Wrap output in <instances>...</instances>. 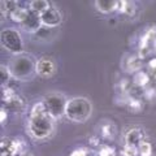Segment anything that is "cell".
<instances>
[{"mask_svg": "<svg viewBox=\"0 0 156 156\" xmlns=\"http://www.w3.org/2000/svg\"><path fill=\"white\" fill-rule=\"evenodd\" d=\"M90 151L86 148H77L70 154V156H90Z\"/></svg>", "mask_w": 156, "mask_h": 156, "instance_id": "cell-23", "label": "cell"}, {"mask_svg": "<svg viewBox=\"0 0 156 156\" xmlns=\"http://www.w3.org/2000/svg\"><path fill=\"white\" fill-rule=\"evenodd\" d=\"M8 68L11 70L12 78L17 81L31 80V77L37 73V62L33 60L31 56L25 53L14 56L8 64Z\"/></svg>", "mask_w": 156, "mask_h": 156, "instance_id": "cell-2", "label": "cell"}, {"mask_svg": "<svg viewBox=\"0 0 156 156\" xmlns=\"http://www.w3.org/2000/svg\"><path fill=\"white\" fill-rule=\"evenodd\" d=\"M92 113V104L89 99L82 96H76L68 100L65 116L68 120L73 121V122H86L91 117Z\"/></svg>", "mask_w": 156, "mask_h": 156, "instance_id": "cell-3", "label": "cell"}, {"mask_svg": "<svg viewBox=\"0 0 156 156\" xmlns=\"http://www.w3.org/2000/svg\"><path fill=\"white\" fill-rule=\"evenodd\" d=\"M0 43L2 46L13 55H21L23 52V41L17 29L7 27L0 33Z\"/></svg>", "mask_w": 156, "mask_h": 156, "instance_id": "cell-5", "label": "cell"}, {"mask_svg": "<svg viewBox=\"0 0 156 156\" xmlns=\"http://www.w3.org/2000/svg\"><path fill=\"white\" fill-rule=\"evenodd\" d=\"M95 7L101 13H111L119 8V2L117 0H96Z\"/></svg>", "mask_w": 156, "mask_h": 156, "instance_id": "cell-11", "label": "cell"}, {"mask_svg": "<svg viewBox=\"0 0 156 156\" xmlns=\"http://www.w3.org/2000/svg\"><path fill=\"white\" fill-rule=\"evenodd\" d=\"M0 73H2V86L7 85L12 78V74H11V70H9L8 65H2L0 66Z\"/></svg>", "mask_w": 156, "mask_h": 156, "instance_id": "cell-19", "label": "cell"}, {"mask_svg": "<svg viewBox=\"0 0 156 156\" xmlns=\"http://www.w3.org/2000/svg\"><path fill=\"white\" fill-rule=\"evenodd\" d=\"M143 142V131L140 129H130L128 133L125 134V144L131 146V147H136Z\"/></svg>", "mask_w": 156, "mask_h": 156, "instance_id": "cell-10", "label": "cell"}, {"mask_svg": "<svg viewBox=\"0 0 156 156\" xmlns=\"http://www.w3.org/2000/svg\"><path fill=\"white\" fill-rule=\"evenodd\" d=\"M148 69L151 72V76H154L156 78V58H152V60L148 62Z\"/></svg>", "mask_w": 156, "mask_h": 156, "instance_id": "cell-24", "label": "cell"}, {"mask_svg": "<svg viewBox=\"0 0 156 156\" xmlns=\"http://www.w3.org/2000/svg\"><path fill=\"white\" fill-rule=\"evenodd\" d=\"M138 155V148L136 147H131V146H126L121 151V156H136Z\"/></svg>", "mask_w": 156, "mask_h": 156, "instance_id": "cell-21", "label": "cell"}, {"mask_svg": "<svg viewBox=\"0 0 156 156\" xmlns=\"http://www.w3.org/2000/svg\"><path fill=\"white\" fill-rule=\"evenodd\" d=\"M42 101L46 107L48 115H50L53 120L61 119L62 116H65L68 100L60 92H50V94L44 95Z\"/></svg>", "mask_w": 156, "mask_h": 156, "instance_id": "cell-4", "label": "cell"}, {"mask_svg": "<svg viewBox=\"0 0 156 156\" xmlns=\"http://www.w3.org/2000/svg\"><path fill=\"white\" fill-rule=\"evenodd\" d=\"M20 156H33L30 152H29V151H26V152L25 154H22V155H20Z\"/></svg>", "mask_w": 156, "mask_h": 156, "instance_id": "cell-26", "label": "cell"}, {"mask_svg": "<svg viewBox=\"0 0 156 156\" xmlns=\"http://www.w3.org/2000/svg\"><path fill=\"white\" fill-rule=\"evenodd\" d=\"M150 83V74L146 73L143 70H139L135 73L134 76V85L136 87H140V89H144L147 87V85Z\"/></svg>", "mask_w": 156, "mask_h": 156, "instance_id": "cell-14", "label": "cell"}, {"mask_svg": "<svg viewBox=\"0 0 156 156\" xmlns=\"http://www.w3.org/2000/svg\"><path fill=\"white\" fill-rule=\"evenodd\" d=\"M0 116H2V124L4 125V122H7V112H5V108L2 107V109H0Z\"/></svg>", "mask_w": 156, "mask_h": 156, "instance_id": "cell-25", "label": "cell"}, {"mask_svg": "<svg viewBox=\"0 0 156 156\" xmlns=\"http://www.w3.org/2000/svg\"><path fill=\"white\" fill-rule=\"evenodd\" d=\"M27 14H29V9L26 8H22V7H18L16 11H14L12 14H11V20L14 22H17V23H21L25 21L26 17H27Z\"/></svg>", "mask_w": 156, "mask_h": 156, "instance_id": "cell-16", "label": "cell"}, {"mask_svg": "<svg viewBox=\"0 0 156 156\" xmlns=\"http://www.w3.org/2000/svg\"><path fill=\"white\" fill-rule=\"evenodd\" d=\"M155 51H156V42H155Z\"/></svg>", "mask_w": 156, "mask_h": 156, "instance_id": "cell-27", "label": "cell"}, {"mask_svg": "<svg viewBox=\"0 0 156 156\" xmlns=\"http://www.w3.org/2000/svg\"><path fill=\"white\" fill-rule=\"evenodd\" d=\"M48 8H51V5H50V2H47V0H33L29 4V9L31 12L39 14V16L42 13H44Z\"/></svg>", "mask_w": 156, "mask_h": 156, "instance_id": "cell-13", "label": "cell"}, {"mask_svg": "<svg viewBox=\"0 0 156 156\" xmlns=\"http://www.w3.org/2000/svg\"><path fill=\"white\" fill-rule=\"evenodd\" d=\"M21 26H22V29H25L26 31L35 34V33L39 30V29L43 26V25H42L41 16H39V14H37V13H34V12H31L30 9H29L27 17H26L25 21L21 23Z\"/></svg>", "mask_w": 156, "mask_h": 156, "instance_id": "cell-9", "label": "cell"}, {"mask_svg": "<svg viewBox=\"0 0 156 156\" xmlns=\"http://www.w3.org/2000/svg\"><path fill=\"white\" fill-rule=\"evenodd\" d=\"M119 11L124 14H128V16H131L134 13V9H135V4L133 2H128V0H121L119 2Z\"/></svg>", "mask_w": 156, "mask_h": 156, "instance_id": "cell-17", "label": "cell"}, {"mask_svg": "<svg viewBox=\"0 0 156 156\" xmlns=\"http://www.w3.org/2000/svg\"><path fill=\"white\" fill-rule=\"evenodd\" d=\"M138 154L140 156H152V154H154L152 144L147 142V140H143V142L138 146Z\"/></svg>", "mask_w": 156, "mask_h": 156, "instance_id": "cell-18", "label": "cell"}, {"mask_svg": "<svg viewBox=\"0 0 156 156\" xmlns=\"http://www.w3.org/2000/svg\"><path fill=\"white\" fill-rule=\"evenodd\" d=\"M0 4H2V13L4 14V16H9V17H11V14L20 7L18 3L13 2V0H7V2L2 0Z\"/></svg>", "mask_w": 156, "mask_h": 156, "instance_id": "cell-15", "label": "cell"}, {"mask_svg": "<svg viewBox=\"0 0 156 156\" xmlns=\"http://www.w3.org/2000/svg\"><path fill=\"white\" fill-rule=\"evenodd\" d=\"M98 156H115V151L112 150V148H109L108 146H104V147L100 148Z\"/></svg>", "mask_w": 156, "mask_h": 156, "instance_id": "cell-22", "label": "cell"}, {"mask_svg": "<svg viewBox=\"0 0 156 156\" xmlns=\"http://www.w3.org/2000/svg\"><path fill=\"white\" fill-rule=\"evenodd\" d=\"M56 72H57V66H56V62L52 58L43 56L37 61V74L39 77L48 80V78L55 76Z\"/></svg>", "mask_w": 156, "mask_h": 156, "instance_id": "cell-7", "label": "cell"}, {"mask_svg": "<svg viewBox=\"0 0 156 156\" xmlns=\"http://www.w3.org/2000/svg\"><path fill=\"white\" fill-rule=\"evenodd\" d=\"M115 134V126L112 124H105L103 128H101V136L105 139H112Z\"/></svg>", "mask_w": 156, "mask_h": 156, "instance_id": "cell-20", "label": "cell"}, {"mask_svg": "<svg viewBox=\"0 0 156 156\" xmlns=\"http://www.w3.org/2000/svg\"><path fill=\"white\" fill-rule=\"evenodd\" d=\"M29 133L34 139L43 140L48 138L53 131V119L48 115L43 101L35 103L30 109L27 122Z\"/></svg>", "mask_w": 156, "mask_h": 156, "instance_id": "cell-1", "label": "cell"}, {"mask_svg": "<svg viewBox=\"0 0 156 156\" xmlns=\"http://www.w3.org/2000/svg\"><path fill=\"white\" fill-rule=\"evenodd\" d=\"M41 20H42V25L44 27L55 29V27L61 25L62 16L57 8L51 7V8H48L44 13L41 14Z\"/></svg>", "mask_w": 156, "mask_h": 156, "instance_id": "cell-8", "label": "cell"}, {"mask_svg": "<svg viewBox=\"0 0 156 156\" xmlns=\"http://www.w3.org/2000/svg\"><path fill=\"white\" fill-rule=\"evenodd\" d=\"M2 101L5 109L12 112H22L25 109V101L20 95L16 94V91L12 90L8 86H2Z\"/></svg>", "mask_w": 156, "mask_h": 156, "instance_id": "cell-6", "label": "cell"}, {"mask_svg": "<svg viewBox=\"0 0 156 156\" xmlns=\"http://www.w3.org/2000/svg\"><path fill=\"white\" fill-rule=\"evenodd\" d=\"M124 66L128 72H139L140 68H142V58L139 56H129L126 57Z\"/></svg>", "mask_w": 156, "mask_h": 156, "instance_id": "cell-12", "label": "cell"}]
</instances>
